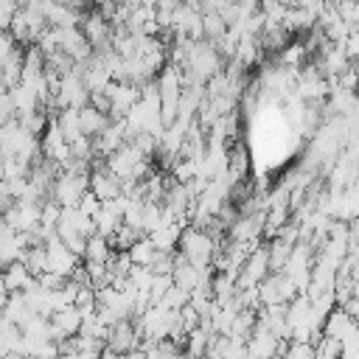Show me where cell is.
I'll use <instances>...</instances> for the list:
<instances>
[{"mask_svg":"<svg viewBox=\"0 0 359 359\" xmlns=\"http://www.w3.org/2000/svg\"><path fill=\"white\" fill-rule=\"evenodd\" d=\"M177 247H180V255H182L194 269L210 266L213 252H216V244H213L202 230H194V227H185V230L180 233Z\"/></svg>","mask_w":359,"mask_h":359,"instance_id":"6da1fadb","label":"cell"},{"mask_svg":"<svg viewBox=\"0 0 359 359\" xmlns=\"http://www.w3.org/2000/svg\"><path fill=\"white\" fill-rule=\"evenodd\" d=\"M84 191H87V177L59 174L50 185V202H56L59 208H76Z\"/></svg>","mask_w":359,"mask_h":359,"instance_id":"7a4b0ae2","label":"cell"},{"mask_svg":"<svg viewBox=\"0 0 359 359\" xmlns=\"http://www.w3.org/2000/svg\"><path fill=\"white\" fill-rule=\"evenodd\" d=\"M353 328H356V323H353L342 309H331V311L325 314V320H323L320 334H323V337H331V339H337V342H342L345 334L353 331Z\"/></svg>","mask_w":359,"mask_h":359,"instance_id":"3957f363","label":"cell"},{"mask_svg":"<svg viewBox=\"0 0 359 359\" xmlns=\"http://www.w3.org/2000/svg\"><path fill=\"white\" fill-rule=\"evenodd\" d=\"M0 280H3V286L8 289V294H20L22 289H28V283H31L34 278L28 275V269L22 266V261H14V264H8V266L0 272Z\"/></svg>","mask_w":359,"mask_h":359,"instance_id":"277c9868","label":"cell"},{"mask_svg":"<svg viewBox=\"0 0 359 359\" xmlns=\"http://www.w3.org/2000/svg\"><path fill=\"white\" fill-rule=\"evenodd\" d=\"M107 126H109V118H107V115L95 112L93 107H81V109H79V129H81L84 137L93 140V137H98Z\"/></svg>","mask_w":359,"mask_h":359,"instance_id":"5b68a950","label":"cell"},{"mask_svg":"<svg viewBox=\"0 0 359 359\" xmlns=\"http://www.w3.org/2000/svg\"><path fill=\"white\" fill-rule=\"evenodd\" d=\"M182 230H185V227H180L177 222H174V224H163L160 230H154V233L149 236V241H151V247H154L157 252H174V247H177Z\"/></svg>","mask_w":359,"mask_h":359,"instance_id":"8992f818","label":"cell"},{"mask_svg":"<svg viewBox=\"0 0 359 359\" xmlns=\"http://www.w3.org/2000/svg\"><path fill=\"white\" fill-rule=\"evenodd\" d=\"M112 255V247L107 238L101 236H90L87 244H84V261H93V264H107Z\"/></svg>","mask_w":359,"mask_h":359,"instance_id":"52a82bcc","label":"cell"},{"mask_svg":"<svg viewBox=\"0 0 359 359\" xmlns=\"http://www.w3.org/2000/svg\"><path fill=\"white\" fill-rule=\"evenodd\" d=\"M154 247H151V241H149V236H143V238H137L129 250H126V255H129V261H132V266H146L149 269V264H151V258H154Z\"/></svg>","mask_w":359,"mask_h":359,"instance_id":"ba28073f","label":"cell"},{"mask_svg":"<svg viewBox=\"0 0 359 359\" xmlns=\"http://www.w3.org/2000/svg\"><path fill=\"white\" fill-rule=\"evenodd\" d=\"M280 359H314V348L309 342H289Z\"/></svg>","mask_w":359,"mask_h":359,"instance_id":"9c48e42d","label":"cell"},{"mask_svg":"<svg viewBox=\"0 0 359 359\" xmlns=\"http://www.w3.org/2000/svg\"><path fill=\"white\" fill-rule=\"evenodd\" d=\"M76 210H79L81 216L93 219V216H95V213L101 210V202H98V199H95V196H93L90 191H84V194H81V199H79V205H76Z\"/></svg>","mask_w":359,"mask_h":359,"instance_id":"30bf717a","label":"cell"},{"mask_svg":"<svg viewBox=\"0 0 359 359\" xmlns=\"http://www.w3.org/2000/svg\"><path fill=\"white\" fill-rule=\"evenodd\" d=\"M17 11H20V6L0 0V31H8V25H11V17H14Z\"/></svg>","mask_w":359,"mask_h":359,"instance_id":"8fae6325","label":"cell"},{"mask_svg":"<svg viewBox=\"0 0 359 359\" xmlns=\"http://www.w3.org/2000/svg\"><path fill=\"white\" fill-rule=\"evenodd\" d=\"M0 359H22V356H20V353H14V351H11V353H0Z\"/></svg>","mask_w":359,"mask_h":359,"instance_id":"7c38bea8","label":"cell"}]
</instances>
